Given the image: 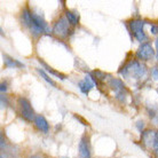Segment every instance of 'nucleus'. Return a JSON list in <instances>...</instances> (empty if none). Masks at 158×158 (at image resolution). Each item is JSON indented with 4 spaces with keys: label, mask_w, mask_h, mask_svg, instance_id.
Masks as SVG:
<instances>
[{
    "label": "nucleus",
    "mask_w": 158,
    "mask_h": 158,
    "mask_svg": "<svg viewBox=\"0 0 158 158\" xmlns=\"http://www.w3.org/2000/svg\"><path fill=\"white\" fill-rule=\"evenodd\" d=\"M21 22L25 28L29 29L33 36H40L44 33H48L49 28L47 23L45 22L41 16L37 15L33 12H31L28 7L24 8L21 14Z\"/></svg>",
    "instance_id": "nucleus-1"
},
{
    "label": "nucleus",
    "mask_w": 158,
    "mask_h": 158,
    "mask_svg": "<svg viewBox=\"0 0 158 158\" xmlns=\"http://www.w3.org/2000/svg\"><path fill=\"white\" fill-rule=\"evenodd\" d=\"M119 73L127 78L142 79L147 75V67L138 60H133L124 64L119 70Z\"/></svg>",
    "instance_id": "nucleus-2"
},
{
    "label": "nucleus",
    "mask_w": 158,
    "mask_h": 158,
    "mask_svg": "<svg viewBox=\"0 0 158 158\" xmlns=\"http://www.w3.org/2000/svg\"><path fill=\"white\" fill-rule=\"evenodd\" d=\"M108 85L111 87V89H112V91L115 92V94H116L115 98H116V99L119 100L120 102L125 101L128 91H127L125 84L123 83L120 79L111 77V78H109V80H108Z\"/></svg>",
    "instance_id": "nucleus-3"
},
{
    "label": "nucleus",
    "mask_w": 158,
    "mask_h": 158,
    "mask_svg": "<svg viewBox=\"0 0 158 158\" xmlns=\"http://www.w3.org/2000/svg\"><path fill=\"white\" fill-rule=\"evenodd\" d=\"M17 104H19V108H20L21 116H22L27 122L35 120L36 115H35V111L32 109L31 103H30V101H29L28 99H25V98H19Z\"/></svg>",
    "instance_id": "nucleus-4"
},
{
    "label": "nucleus",
    "mask_w": 158,
    "mask_h": 158,
    "mask_svg": "<svg viewBox=\"0 0 158 158\" xmlns=\"http://www.w3.org/2000/svg\"><path fill=\"white\" fill-rule=\"evenodd\" d=\"M144 24H146V22L142 20H132L130 22L131 31L133 33L134 38L142 44L147 40V35L144 32V29H143Z\"/></svg>",
    "instance_id": "nucleus-5"
},
{
    "label": "nucleus",
    "mask_w": 158,
    "mask_h": 158,
    "mask_svg": "<svg viewBox=\"0 0 158 158\" xmlns=\"http://www.w3.org/2000/svg\"><path fill=\"white\" fill-rule=\"evenodd\" d=\"M141 142L143 146L148 149H154L157 151L158 148V133H156L152 130L143 131L141 134Z\"/></svg>",
    "instance_id": "nucleus-6"
},
{
    "label": "nucleus",
    "mask_w": 158,
    "mask_h": 158,
    "mask_svg": "<svg viewBox=\"0 0 158 158\" xmlns=\"http://www.w3.org/2000/svg\"><path fill=\"white\" fill-rule=\"evenodd\" d=\"M69 22L65 17H60L59 20L56 21L54 25H53V29H52V32L53 35H55L56 37L59 38H67L68 35H69Z\"/></svg>",
    "instance_id": "nucleus-7"
},
{
    "label": "nucleus",
    "mask_w": 158,
    "mask_h": 158,
    "mask_svg": "<svg viewBox=\"0 0 158 158\" xmlns=\"http://www.w3.org/2000/svg\"><path fill=\"white\" fill-rule=\"evenodd\" d=\"M155 55H156L155 49L149 43L141 44L136 53H135V56L139 61H150V60L154 59Z\"/></svg>",
    "instance_id": "nucleus-8"
},
{
    "label": "nucleus",
    "mask_w": 158,
    "mask_h": 158,
    "mask_svg": "<svg viewBox=\"0 0 158 158\" xmlns=\"http://www.w3.org/2000/svg\"><path fill=\"white\" fill-rule=\"evenodd\" d=\"M79 156L80 158H91V144L87 135H84L79 142Z\"/></svg>",
    "instance_id": "nucleus-9"
},
{
    "label": "nucleus",
    "mask_w": 158,
    "mask_h": 158,
    "mask_svg": "<svg viewBox=\"0 0 158 158\" xmlns=\"http://www.w3.org/2000/svg\"><path fill=\"white\" fill-rule=\"evenodd\" d=\"M33 123H35L36 127L40 132H43V133H48L49 132V124H48V122L46 120V118L44 116L37 115Z\"/></svg>",
    "instance_id": "nucleus-10"
},
{
    "label": "nucleus",
    "mask_w": 158,
    "mask_h": 158,
    "mask_svg": "<svg viewBox=\"0 0 158 158\" xmlns=\"http://www.w3.org/2000/svg\"><path fill=\"white\" fill-rule=\"evenodd\" d=\"M78 86H79V89L81 91V93L88 94L89 91H91L92 88H93V86H94V83H93V80H92L91 78L86 77V78H84L83 80L79 81Z\"/></svg>",
    "instance_id": "nucleus-11"
},
{
    "label": "nucleus",
    "mask_w": 158,
    "mask_h": 158,
    "mask_svg": "<svg viewBox=\"0 0 158 158\" xmlns=\"http://www.w3.org/2000/svg\"><path fill=\"white\" fill-rule=\"evenodd\" d=\"M4 64L6 68H23L24 67V64L21 63L20 61H17L16 59H13V57L6 55V54L4 55Z\"/></svg>",
    "instance_id": "nucleus-12"
},
{
    "label": "nucleus",
    "mask_w": 158,
    "mask_h": 158,
    "mask_svg": "<svg viewBox=\"0 0 158 158\" xmlns=\"http://www.w3.org/2000/svg\"><path fill=\"white\" fill-rule=\"evenodd\" d=\"M65 19L68 20L69 24H70V25H72V27L77 25V24H78V22H79L78 15H76L75 13L70 12V10H65Z\"/></svg>",
    "instance_id": "nucleus-13"
},
{
    "label": "nucleus",
    "mask_w": 158,
    "mask_h": 158,
    "mask_svg": "<svg viewBox=\"0 0 158 158\" xmlns=\"http://www.w3.org/2000/svg\"><path fill=\"white\" fill-rule=\"evenodd\" d=\"M39 62L44 65V68H45V70H46L47 72H49L51 75H54V76H56V77H59V78L61 79V80H64V79L67 78V76H65V75H63V73H61V72H59V71H55V70H53V69H52V68L49 67V65H47V64L45 63L44 61L39 60Z\"/></svg>",
    "instance_id": "nucleus-14"
},
{
    "label": "nucleus",
    "mask_w": 158,
    "mask_h": 158,
    "mask_svg": "<svg viewBox=\"0 0 158 158\" xmlns=\"http://www.w3.org/2000/svg\"><path fill=\"white\" fill-rule=\"evenodd\" d=\"M38 72H39V75L41 76V77H43V78L45 79V80H46V81H47V83L49 84V85H52V86L56 87L55 81H54V80H53V79L51 78V77H48V75H47V73H46L45 71H44L43 69H38Z\"/></svg>",
    "instance_id": "nucleus-15"
},
{
    "label": "nucleus",
    "mask_w": 158,
    "mask_h": 158,
    "mask_svg": "<svg viewBox=\"0 0 158 158\" xmlns=\"http://www.w3.org/2000/svg\"><path fill=\"white\" fill-rule=\"evenodd\" d=\"M148 112L152 120H155L156 117H158V108L156 106H150V108H148Z\"/></svg>",
    "instance_id": "nucleus-16"
},
{
    "label": "nucleus",
    "mask_w": 158,
    "mask_h": 158,
    "mask_svg": "<svg viewBox=\"0 0 158 158\" xmlns=\"http://www.w3.org/2000/svg\"><path fill=\"white\" fill-rule=\"evenodd\" d=\"M151 75L155 80H158V67H154V69L151 70Z\"/></svg>",
    "instance_id": "nucleus-17"
},
{
    "label": "nucleus",
    "mask_w": 158,
    "mask_h": 158,
    "mask_svg": "<svg viewBox=\"0 0 158 158\" xmlns=\"http://www.w3.org/2000/svg\"><path fill=\"white\" fill-rule=\"evenodd\" d=\"M150 31L152 35H158V25H156V24H151Z\"/></svg>",
    "instance_id": "nucleus-18"
},
{
    "label": "nucleus",
    "mask_w": 158,
    "mask_h": 158,
    "mask_svg": "<svg viewBox=\"0 0 158 158\" xmlns=\"http://www.w3.org/2000/svg\"><path fill=\"white\" fill-rule=\"evenodd\" d=\"M6 91H7V85L4 81V83H1V94H4Z\"/></svg>",
    "instance_id": "nucleus-19"
},
{
    "label": "nucleus",
    "mask_w": 158,
    "mask_h": 158,
    "mask_svg": "<svg viewBox=\"0 0 158 158\" xmlns=\"http://www.w3.org/2000/svg\"><path fill=\"white\" fill-rule=\"evenodd\" d=\"M136 126H138V130L140 131V132H142V128H143V122H138V124H136Z\"/></svg>",
    "instance_id": "nucleus-20"
},
{
    "label": "nucleus",
    "mask_w": 158,
    "mask_h": 158,
    "mask_svg": "<svg viewBox=\"0 0 158 158\" xmlns=\"http://www.w3.org/2000/svg\"><path fill=\"white\" fill-rule=\"evenodd\" d=\"M29 158H43V157L39 156V155H33V156H31V157H29Z\"/></svg>",
    "instance_id": "nucleus-21"
},
{
    "label": "nucleus",
    "mask_w": 158,
    "mask_h": 158,
    "mask_svg": "<svg viewBox=\"0 0 158 158\" xmlns=\"http://www.w3.org/2000/svg\"><path fill=\"white\" fill-rule=\"evenodd\" d=\"M156 49H157V54H158V37L157 39H156Z\"/></svg>",
    "instance_id": "nucleus-22"
},
{
    "label": "nucleus",
    "mask_w": 158,
    "mask_h": 158,
    "mask_svg": "<svg viewBox=\"0 0 158 158\" xmlns=\"http://www.w3.org/2000/svg\"><path fill=\"white\" fill-rule=\"evenodd\" d=\"M157 93H158V88H157Z\"/></svg>",
    "instance_id": "nucleus-23"
},
{
    "label": "nucleus",
    "mask_w": 158,
    "mask_h": 158,
    "mask_svg": "<svg viewBox=\"0 0 158 158\" xmlns=\"http://www.w3.org/2000/svg\"><path fill=\"white\" fill-rule=\"evenodd\" d=\"M157 59H158V54H157Z\"/></svg>",
    "instance_id": "nucleus-24"
}]
</instances>
